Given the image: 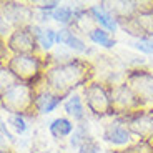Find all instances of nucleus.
I'll use <instances>...</instances> for the list:
<instances>
[{
    "label": "nucleus",
    "instance_id": "5701e85b",
    "mask_svg": "<svg viewBox=\"0 0 153 153\" xmlns=\"http://www.w3.org/2000/svg\"><path fill=\"white\" fill-rule=\"evenodd\" d=\"M128 45L143 55H153V38H135L128 42Z\"/></svg>",
    "mask_w": 153,
    "mask_h": 153
},
{
    "label": "nucleus",
    "instance_id": "7c9ffc66",
    "mask_svg": "<svg viewBox=\"0 0 153 153\" xmlns=\"http://www.w3.org/2000/svg\"><path fill=\"white\" fill-rule=\"evenodd\" d=\"M0 153H12V152H0Z\"/></svg>",
    "mask_w": 153,
    "mask_h": 153
},
{
    "label": "nucleus",
    "instance_id": "4468645a",
    "mask_svg": "<svg viewBox=\"0 0 153 153\" xmlns=\"http://www.w3.org/2000/svg\"><path fill=\"white\" fill-rule=\"evenodd\" d=\"M30 28L42 55L50 53L57 47V30H53L48 25H38V23H32Z\"/></svg>",
    "mask_w": 153,
    "mask_h": 153
},
{
    "label": "nucleus",
    "instance_id": "b1692460",
    "mask_svg": "<svg viewBox=\"0 0 153 153\" xmlns=\"http://www.w3.org/2000/svg\"><path fill=\"white\" fill-rule=\"evenodd\" d=\"M128 153H153V143L143 142V140H135L130 146H126Z\"/></svg>",
    "mask_w": 153,
    "mask_h": 153
},
{
    "label": "nucleus",
    "instance_id": "6ab92c4d",
    "mask_svg": "<svg viewBox=\"0 0 153 153\" xmlns=\"http://www.w3.org/2000/svg\"><path fill=\"white\" fill-rule=\"evenodd\" d=\"M52 20L60 23L62 28H70L73 20V5H63L60 4L52 12Z\"/></svg>",
    "mask_w": 153,
    "mask_h": 153
},
{
    "label": "nucleus",
    "instance_id": "1a4fd4ad",
    "mask_svg": "<svg viewBox=\"0 0 153 153\" xmlns=\"http://www.w3.org/2000/svg\"><path fill=\"white\" fill-rule=\"evenodd\" d=\"M0 13L12 25V28L28 27L35 17V10L20 2H0Z\"/></svg>",
    "mask_w": 153,
    "mask_h": 153
},
{
    "label": "nucleus",
    "instance_id": "f3484780",
    "mask_svg": "<svg viewBox=\"0 0 153 153\" xmlns=\"http://www.w3.org/2000/svg\"><path fill=\"white\" fill-rule=\"evenodd\" d=\"M75 130V125L70 118L67 117H57L48 123V133L55 138V140H63V138H70V135Z\"/></svg>",
    "mask_w": 153,
    "mask_h": 153
},
{
    "label": "nucleus",
    "instance_id": "c756f323",
    "mask_svg": "<svg viewBox=\"0 0 153 153\" xmlns=\"http://www.w3.org/2000/svg\"><path fill=\"white\" fill-rule=\"evenodd\" d=\"M108 153H128V152L123 148V150H111V152H108Z\"/></svg>",
    "mask_w": 153,
    "mask_h": 153
},
{
    "label": "nucleus",
    "instance_id": "2eb2a0df",
    "mask_svg": "<svg viewBox=\"0 0 153 153\" xmlns=\"http://www.w3.org/2000/svg\"><path fill=\"white\" fill-rule=\"evenodd\" d=\"M102 4L118 20V23L126 22L138 15V2H133V0H115V2H102Z\"/></svg>",
    "mask_w": 153,
    "mask_h": 153
},
{
    "label": "nucleus",
    "instance_id": "a878e982",
    "mask_svg": "<svg viewBox=\"0 0 153 153\" xmlns=\"http://www.w3.org/2000/svg\"><path fill=\"white\" fill-rule=\"evenodd\" d=\"M58 5H60L58 0H48V2H37L33 8L38 12H53Z\"/></svg>",
    "mask_w": 153,
    "mask_h": 153
},
{
    "label": "nucleus",
    "instance_id": "6e6552de",
    "mask_svg": "<svg viewBox=\"0 0 153 153\" xmlns=\"http://www.w3.org/2000/svg\"><path fill=\"white\" fill-rule=\"evenodd\" d=\"M5 45L10 55H37L40 53V48L37 45L30 25L28 27L13 28L8 38L5 40Z\"/></svg>",
    "mask_w": 153,
    "mask_h": 153
},
{
    "label": "nucleus",
    "instance_id": "a211bd4d",
    "mask_svg": "<svg viewBox=\"0 0 153 153\" xmlns=\"http://www.w3.org/2000/svg\"><path fill=\"white\" fill-rule=\"evenodd\" d=\"M87 37L92 43H95L98 47H103V48H108V50H111L117 45V40H115L113 35L108 33L107 30H103V28H100V27H95Z\"/></svg>",
    "mask_w": 153,
    "mask_h": 153
},
{
    "label": "nucleus",
    "instance_id": "20e7f679",
    "mask_svg": "<svg viewBox=\"0 0 153 153\" xmlns=\"http://www.w3.org/2000/svg\"><path fill=\"white\" fill-rule=\"evenodd\" d=\"M35 87L28 83H19L12 87L2 98H0V107L8 115H23V117H32L35 115Z\"/></svg>",
    "mask_w": 153,
    "mask_h": 153
},
{
    "label": "nucleus",
    "instance_id": "bb28decb",
    "mask_svg": "<svg viewBox=\"0 0 153 153\" xmlns=\"http://www.w3.org/2000/svg\"><path fill=\"white\" fill-rule=\"evenodd\" d=\"M12 30H13V28H12V25L4 19V17H2V13H0V40H2V42H5V40L8 38V35L12 33Z\"/></svg>",
    "mask_w": 153,
    "mask_h": 153
},
{
    "label": "nucleus",
    "instance_id": "39448f33",
    "mask_svg": "<svg viewBox=\"0 0 153 153\" xmlns=\"http://www.w3.org/2000/svg\"><path fill=\"white\" fill-rule=\"evenodd\" d=\"M125 82L133 90L143 108H153V72L146 68L126 70Z\"/></svg>",
    "mask_w": 153,
    "mask_h": 153
},
{
    "label": "nucleus",
    "instance_id": "dca6fc26",
    "mask_svg": "<svg viewBox=\"0 0 153 153\" xmlns=\"http://www.w3.org/2000/svg\"><path fill=\"white\" fill-rule=\"evenodd\" d=\"M63 110L67 113V118H70L72 122L76 123H83L87 122V107L83 103V98H82L80 93H72L65 98L63 102Z\"/></svg>",
    "mask_w": 153,
    "mask_h": 153
},
{
    "label": "nucleus",
    "instance_id": "aec40b11",
    "mask_svg": "<svg viewBox=\"0 0 153 153\" xmlns=\"http://www.w3.org/2000/svg\"><path fill=\"white\" fill-rule=\"evenodd\" d=\"M88 137H92V135H90V131H88V122L76 123L75 130H73V133L70 135V138H68V143H70V146H72V148L76 150Z\"/></svg>",
    "mask_w": 153,
    "mask_h": 153
},
{
    "label": "nucleus",
    "instance_id": "423d86ee",
    "mask_svg": "<svg viewBox=\"0 0 153 153\" xmlns=\"http://www.w3.org/2000/svg\"><path fill=\"white\" fill-rule=\"evenodd\" d=\"M110 95H111V105H113V118L115 117H126L135 111L142 110V103L137 98L126 82L110 87Z\"/></svg>",
    "mask_w": 153,
    "mask_h": 153
},
{
    "label": "nucleus",
    "instance_id": "c85d7f7f",
    "mask_svg": "<svg viewBox=\"0 0 153 153\" xmlns=\"http://www.w3.org/2000/svg\"><path fill=\"white\" fill-rule=\"evenodd\" d=\"M0 152H12L10 150V142H8L2 133H0Z\"/></svg>",
    "mask_w": 153,
    "mask_h": 153
},
{
    "label": "nucleus",
    "instance_id": "4be33fe9",
    "mask_svg": "<svg viewBox=\"0 0 153 153\" xmlns=\"http://www.w3.org/2000/svg\"><path fill=\"white\" fill-rule=\"evenodd\" d=\"M7 125L12 131H15L17 135H23L28 130V123H27V117L23 115H7Z\"/></svg>",
    "mask_w": 153,
    "mask_h": 153
},
{
    "label": "nucleus",
    "instance_id": "f8f14e48",
    "mask_svg": "<svg viewBox=\"0 0 153 153\" xmlns=\"http://www.w3.org/2000/svg\"><path fill=\"white\" fill-rule=\"evenodd\" d=\"M57 45L67 47L70 52L78 53V55H87L88 57V55L93 53L92 47H88L87 42L72 28H60V30H57Z\"/></svg>",
    "mask_w": 153,
    "mask_h": 153
},
{
    "label": "nucleus",
    "instance_id": "412c9836",
    "mask_svg": "<svg viewBox=\"0 0 153 153\" xmlns=\"http://www.w3.org/2000/svg\"><path fill=\"white\" fill-rule=\"evenodd\" d=\"M17 83H19V80L13 76V73L10 72V68H8L5 63H2V65H0V98L10 90L12 87H15Z\"/></svg>",
    "mask_w": 153,
    "mask_h": 153
},
{
    "label": "nucleus",
    "instance_id": "f03ea898",
    "mask_svg": "<svg viewBox=\"0 0 153 153\" xmlns=\"http://www.w3.org/2000/svg\"><path fill=\"white\" fill-rule=\"evenodd\" d=\"M5 65L10 68L19 82L28 85H40L43 78V73L48 68L45 55L37 53V55H10Z\"/></svg>",
    "mask_w": 153,
    "mask_h": 153
},
{
    "label": "nucleus",
    "instance_id": "393cba45",
    "mask_svg": "<svg viewBox=\"0 0 153 153\" xmlns=\"http://www.w3.org/2000/svg\"><path fill=\"white\" fill-rule=\"evenodd\" d=\"M100 152H102L100 143H98V140H95L93 137H88L87 140L76 148V153H100Z\"/></svg>",
    "mask_w": 153,
    "mask_h": 153
},
{
    "label": "nucleus",
    "instance_id": "0eeeda50",
    "mask_svg": "<svg viewBox=\"0 0 153 153\" xmlns=\"http://www.w3.org/2000/svg\"><path fill=\"white\" fill-rule=\"evenodd\" d=\"M120 118L126 125L137 140L153 143V108H142L126 117H115Z\"/></svg>",
    "mask_w": 153,
    "mask_h": 153
},
{
    "label": "nucleus",
    "instance_id": "cd10ccee",
    "mask_svg": "<svg viewBox=\"0 0 153 153\" xmlns=\"http://www.w3.org/2000/svg\"><path fill=\"white\" fill-rule=\"evenodd\" d=\"M8 57H10V53H8V50H7V45H5V42L0 40V65L5 63L8 60Z\"/></svg>",
    "mask_w": 153,
    "mask_h": 153
},
{
    "label": "nucleus",
    "instance_id": "9b49d317",
    "mask_svg": "<svg viewBox=\"0 0 153 153\" xmlns=\"http://www.w3.org/2000/svg\"><path fill=\"white\" fill-rule=\"evenodd\" d=\"M65 98L57 93H53L52 90L45 87V85H37L35 87V113L38 115H48L53 110H57L60 105H63Z\"/></svg>",
    "mask_w": 153,
    "mask_h": 153
},
{
    "label": "nucleus",
    "instance_id": "ddd939ff",
    "mask_svg": "<svg viewBox=\"0 0 153 153\" xmlns=\"http://www.w3.org/2000/svg\"><path fill=\"white\" fill-rule=\"evenodd\" d=\"M88 12H90V15H92V19H93V22H95L97 27L103 28V30H107L108 33H111V35H113L115 32L120 30L118 20L115 19L110 12L103 7L102 2L90 5V7H88Z\"/></svg>",
    "mask_w": 153,
    "mask_h": 153
},
{
    "label": "nucleus",
    "instance_id": "f257e3e1",
    "mask_svg": "<svg viewBox=\"0 0 153 153\" xmlns=\"http://www.w3.org/2000/svg\"><path fill=\"white\" fill-rule=\"evenodd\" d=\"M95 65L88 58L75 57L67 63L48 67L40 83L53 93L67 98L78 88H83L87 83L95 80Z\"/></svg>",
    "mask_w": 153,
    "mask_h": 153
},
{
    "label": "nucleus",
    "instance_id": "9d476101",
    "mask_svg": "<svg viewBox=\"0 0 153 153\" xmlns=\"http://www.w3.org/2000/svg\"><path fill=\"white\" fill-rule=\"evenodd\" d=\"M102 140L110 143L111 146H130L137 138L126 128V125L120 118H113L102 130Z\"/></svg>",
    "mask_w": 153,
    "mask_h": 153
},
{
    "label": "nucleus",
    "instance_id": "7ed1b4c3",
    "mask_svg": "<svg viewBox=\"0 0 153 153\" xmlns=\"http://www.w3.org/2000/svg\"><path fill=\"white\" fill-rule=\"evenodd\" d=\"M82 98L87 107V111L95 118H108L113 117L110 87L102 80H92L82 88Z\"/></svg>",
    "mask_w": 153,
    "mask_h": 153
}]
</instances>
